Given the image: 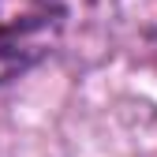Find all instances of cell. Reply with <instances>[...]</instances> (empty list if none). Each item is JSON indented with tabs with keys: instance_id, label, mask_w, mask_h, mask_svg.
Masks as SVG:
<instances>
[{
	"instance_id": "cell-1",
	"label": "cell",
	"mask_w": 157,
	"mask_h": 157,
	"mask_svg": "<svg viewBox=\"0 0 157 157\" xmlns=\"http://www.w3.org/2000/svg\"><path fill=\"white\" fill-rule=\"evenodd\" d=\"M64 30L67 0H0V86L37 67Z\"/></svg>"
},
{
	"instance_id": "cell-2",
	"label": "cell",
	"mask_w": 157,
	"mask_h": 157,
	"mask_svg": "<svg viewBox=\"0 0 157 157\" xmlns=\"http://www.w3.org/2000/svg\"><path fill=\"white\" fill-rule=\"evenodd\" d=\"M146 37H150V49L157 52V8H153L150 19H146Z\"/></svg>"
}]
</instances>
